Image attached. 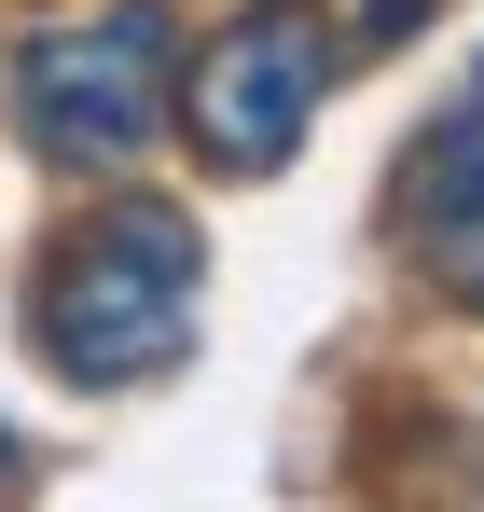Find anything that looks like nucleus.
Instances as JSON below:
<instances>
[{
    "mask_svg": "<svg viewBox=\"0 0 484 512\" xmlns=\"http://www.w3.org/2000/svg\"><path fill=\"white\" fill-rule=\"evenodd\" d=\"M208 319V236L166 208V194H125V208H97L70 222L56 250H42V291H28V333L42 360L70 374V388H139L166 374L180 346Z\"/></svg>",
    "mask_w": 484,
    "mask_h": 512,
    "instance_id": "1",
    "label": "nucleus"
},
{
    "mask_svg": "<svg viewBox=\"0 0 484 512\" xmlns=\"http://www.w3.org/2000/svg\"><path fill=\"white\" fill-rule=\"evenodd\" d=\"M166 0H97V14H56L28 56H14V139L42 167H125L166 125Z\"/></svg>",
    "mask_w": 484,
    "mask_h": 512,
    "instance_id": "2",
    "label": "nucleus"
},
{
    "mask_svg": "<svg viewBox=\"0 0 484 512\" xmlns=\"http://www.w3.org/2000/svg\"><path fill=\"white\" fill-rule=\"evenodd\" d=\"M319 84H332V14L319 0H249L236 28L194 56V139L222 167H277L305 139Z\"/></svg>",
    "mask_w": 484,
    "mask_h": 512,
    "instance_id": "3",
    "label": "nucleus"
},
{
    "mask_svg": "<svg viewBox=\"0 0 484 512\" xmlns=\"http://www.w3.org/2000/svg\"><path fill=\"white\" fill-rule=\"evenodd\" d=\"M402 236L443 291L484 305V70L443 97V125L415 139V180H402Z\"/></svg>",
    "mask_w": 484,
    "mask_h": 512,
    "instance_id": "4",
    "label": "nucleus"
},
{
    "mask_svg": "<svg viewBox=\"0 0 484 512\" xmlns=\"http://www.w3.org/2000/svg\"><path fill=\"white\" fill-rule=\"evenodd\" d=\"M0 499H14V443H0Z\"/></svg>",
    "mask_w": 484,
    "mask_h": 512,
    "instance_id": "5",
    "label": "nucleus"
}]
</instances>
